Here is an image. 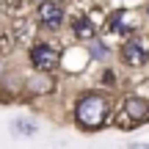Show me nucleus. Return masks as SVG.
<instances>
[{"mask_svg": "<svg viewBox=\"0 0 149 149\" xmlns=\"http://www.w3.org/2000/svg\"><path fill=\"white\" fill-rule=\"evenodd\" d=\"M66 19V6L61 0H42L36 3V22L47 31H58Z\"/></svg>", "mask_w": 149, "mask_h": 149, "instance_id": "5", "label": "nucleus"}, {"mask_svg": "<svg viewBox=\"0 0 149 149\" xmlns=\"http://www.w3.org/2000/svg\"><path fill=\"white\" fill-rule=\"evenodd\" d=\"M33 3H42V0H33Z\"/></svg>", "mask_w": 149, "mask_h": 149, "instance_id": "16", "label": "nucleus"}, {"mask_svg": "<svg viewBox=\"0 0 149 149\" xmlns=\"http://www.w3.org/2000/svg\"><path fill=\"white\" fill-rule=\"evenodd\" d=\"M25 94V77L17 69H8L0 74V102H14Z\"/></svg>", "mask_w": 149, "mask_h": 149, "instance_id": "6", "label": "nucleus"}, {"mask_svg": "<svg viewBox=\"0 0 149 149\" xmlns=\"http://www.w3.org/2000/svg\"><path fill=\"white\" fill-rule=\"evenodd\" d=\"M3 72H6V69H3V55H0V74H3Z\"/></svg>", "mask_w": 149, "mask_h": 149, "instance_id": "15", "label": "nucleus"}, {"mask_svg": "<svg viewBox=\"0 0 149 149\" xmlns=\"http://www.w3.org/2000/svg\"><path fill=\"white\" fill-rule=\"evenodd\" d=\"M11 133L31 138V135L39 133V122L36 119H28V116H17V119H11Z\"/></svg>", "mask_w": 149, "mask_h": 149, "instance_id": "10", "label": "nucleus"}, {"mask_svg": "<svg viewBox=\"0 0 149 149\" xmlns=\"http://www.w3.org/2000/svg\"><path fill=\"white\" fill-rule=\"evenodd\" d=\"M72 33L80 42H88V39L97 36V22L91 19L88 14H80V17H74V22H72Z\"/></svg>", "mask_w": 149, "mask_h": 149, "instance_id": "9", "label": "nucleus"}, {"mask_svg": "<svg viewBox=\"0 0 149 149\" xmlns=\"http://www.w3.org/2000/svg\"><path fill=\"white\" fill-rule=\"evenodd\" d=\"M102 83H105V86H113V83H116V74H113L111 69H105V72H102Z\"/></svg>", "mask_w": 149, "mask_h": 149, "instance_id": "14", "label": "nucleus"}, {"mask_svg": "<svg viewBox=\"0 0 149 149\" xmlns=\"http://www.w3.org/2000/svg\"><path fill=\"white\" fill-rule=\"evenodd\" d=\"M28 61L33 69H44V72H55L61 66V50H55L50 42H33L28 50Z\"/></svg>", "mask_w": 149, "mask_h": 149, "instance_id": "4", "label": "nucleus"}, {"mask_svg": "<svg viewBox=\"0 0 149 149\" xmlns=\"http://www.w3.org/2000/svg\"><path fill=\"white\" fill-rule=\"evenodd\" d=\"M86 53H88V58H94V61H111V47H108L102 39H88L86 42Z\"/></svg>", "mask_w": 149, "mask_h": 149, "instance_id": "11", "label": "nucleus"}, {"mask_svg": "<svg viewBox=\"0 0 149 149\" xmlns=\"http://www.w3.org/2000/svg\"><path fill=\"white\" fill-rule=\"evenodd\" d=\"M25 6H28V0H0V11H3V14H11V17L22 14Z\"/></svg>", "mask_w": 149, "mask_h": 149, "instance_id": "13", "label": "nucleus"}, {"mask_svg": "<svg viewBox=\"0 0 149 149\" xmlns=\"http://www.w3.org/2000/svg\"><path fill=\"white\" fill-rule=\"evenodd\" d=\"M74 124L83 133H97V130L108 127L113 122V100L111 94H102V91H88V94H80L74 102Z\"/></svg>", "mask_w": 149, "mask_h": 149, "instance_id": "1", "label": "nucleus"}, {"mask_svg": "<svg viewBox=\"0 0 149 149\" xmlns=\"http://www.w3.org/2000/svg\"><path fill=\"white\" fill-rule=\"evenodd\" d=\"M108 31L119 33V36H130L135 31V14H130L127 8H116L108 14Z\"/></svg>", "mask_w": 149, "mask_h": 149, "instance_id": "8", "label": "nucleus"}, {"mask_svg": "<svg viewBox=\"0 0 149 149\" xmlns=\"http://www.w3.org/2000/svg\"><path fill=\"white\" fill-rule=\"evenodd\" d=\"M144 122H149V100L144 97H127L122 102V111H116L113 116V124L122 130H133Z\"/></svg>", "mask_w": 149, "mask_h": 149, "instance_id": "2", "label": "nucleus"}, {"mask_svg": "<svg viewBox=\"0 0 149 149\" xmlns=\"http://www.w3.org/2000/svg\"><path fill=\"white\" fill-rule=\"evenodd\" d=\"M119 55H122V61L127 66H133V69L146 66L149 64V33H135L133 31L127 39H124Z\"/></svg>", "mask_w": 149, "mask_h": 149, "instance_id": "3", "label": "nucleus"}, {"mask_svg": "<svg viewBox=\"0 0 149 149\" xmlns=\"http://www.w3.org/2000/svg\"><path fill=\"white\" fill-rule=\"evenodd\" d=\"M55 91V77L53 72H44V69H33V74L25 77V94L31 97H47Z\"/></svg>", "mask_w": 149, "mask_h": 149, "instance_id": "7", "label": "nucleus"}, {"mask_svg": "<svg viewBox=\"0 0 149 149\" xmlns=\"http://www.w3.org/2000/svg\"><path fill=\"white\" fill-rule=\"evenodd\" d=\"M17 44H19V39H17V33H14V28L11 31H6V28H0V55H11L17 50Z\"/></svg>", "mask_w": 149, "mask_h": 149, "instance_id": "12", "label": "nucleus"}]
</instances>
